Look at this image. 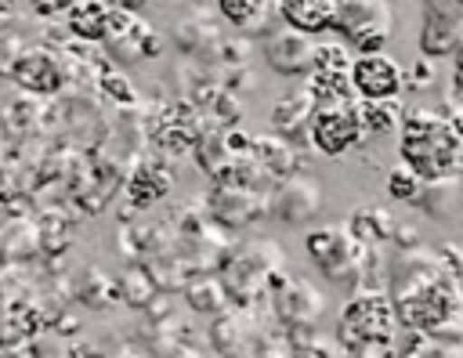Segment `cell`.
<instances>
[{
  "label": "cell",
  "mask_w": 463,
  "mask_h": 358,
  "mask_svg": "<svg viewBox=\"0 0 463 358\" xmlns=\"http://www.w3.org/2000/svg\"><path fill=\"white\" fill-rule=\"evenodd\" d=\"M36 7V14H58V11H69L72 0H29Z\"/></svg>",
  "instance_id": "4fadbf2b"
},
{
  "label": "cell",
  "mask_w": 463,
  "mask_h": 358,
  "mask_svg": "<svg viewBox=\"0 0 463 358\" xmlns=\"http://www.w3.org/2000/svg\"><path fill=\"white\" fill-rule=\"evenodd\" d=\"M311 47H307V40H304V33H297V29H286V33H279L275 40H268V61H271V69L275 72H282V76H300L307 65H311Z\"/></svg>",
  "instance_id": "9c48e42d"
},
{
  "label": "cell",
  "mask_w": 463,
  "mask_h": 358,
  "mask_svg": "<svg viewBox=\"0 0 463 358\" xmlns=\"http://www.w3.org/2000/svg\"><path fill=\"white\" fill-rule=\"evenodd\" d=\"M116 4H123V7H127V4H141V0H116Z\"/></svg>",
  "instance_id": "5bb4252c"
},
{
  "label": "cell",
  "mask_w": 463,
  "mask_h": 358,
  "mask_svg": "<svg viewBox=\"0 0 463 358\" xmlns=\"http://www.w3.org/2000/svg\"><path fill=\"white\" fill-rule=\"evenodd\" d=\"M398 152L420 181H441L459 159V134L438 112H409L402 123Z\"/></svg>",
  "instance_id": "6da1fadb"
},
{
  "label": "cell",
  "mask_w": 463,
  "mask_h": 358,
  "mask_svg": "<svg viewBox=\"0 0 463 358\" xmlns=\"http://www.w3.org/2000/svg\"><path fill=\"white\" fill-rule=\"evenodd\" d=\"M459 307H463V297L452 275L420 278L409 289H402L394 300L398 318L412 329H445L459 315Z\"/></svg>",
  "instance_id": "3957f363"
},
{
  "label": "cell",
  "mask_w": 463,
  "mask_h": 358,
  "mask_svg": "<svg viewBox=\"0 0 463 358\" xmlns=\"http://www.w3.org/2000/svg\"><path fill=\"white\" fill-rule=\"evenodd\" d=\"M268 4L271 0H217V11H221L224 22L239 25V29H253V25L264 22Z\"/></svg>",
  "instance_id": "8fae6325"
},
{
  "label": "cell",
  "mask_w": 463,
  "mask_h": 358,
  "mask_svg": "<svg viewBox=\"0 0 463 358\" xmlns=\"http://www.w3.org/2000/svg\"><path fill=\"white\" fill-rule=\"evenodd\" d=\"M387 192H391L394 199H416V195H420V177H416L409 166H402V170H394V174L387 177Z\"/></svg>",
  "instance_id": "7c38bea8"
},
{
  "label": "cell",
  "mask_w": 463,
  "mask_h": 358,
  "mask_svg": "<svg viewBox=\"0 0 463 358\" xmlns=\"http://www.w3.org/2000/svg\"><path fill=\"white\" fill-rule=\"evenodd\" d=\"M11 76H14V83H18L22 90H33V94H54V90L65 87V69H61V61H58L51 51H43V47L22 51V54L14 58V65H11Z\"/></svg>",
  "instance_id": "52a82bcc"
},
{
  "label": "cell",
  "mask_w": 463,
  "mask_h": 358,
  "mask_svg": "<svg viewBox=\"0 0 463 358\" xmlns=\"http://www.w3.org/2000/svg\"><path fill=\"white\" fill-rule=\"evenodd\" d=\"M275 7L297 33H322L336 25V0H275Z\"/></svg>",
  "instance_id": "ba28073f"
},
{
  "label": "cell",
  "mask_w": 463,
  "mask_h": 358,
  "mask_svg": "<svg viewBox=\"0 0 463 358\" xmlns=\"http://www.w3.org/2000/svg\"><path fill=\"white\" fill-rule=\"evenodd\" d=\"M347 80L365 101H387L402 90V65L380 51H365L347 65Z\"/></svg>",
  "instance_id": "8992f818"
},
{
  "label": "cell",
  "mask_w": 463,
  "mask_h": 358,
  "mask_svg": "<svg viewBox=\"0 0 463 358\" xmlns=\"http://www.w3.org/2000/svg\"><path fill=\"white\" fill-rule=\"evenodd\" d=\"M336 25L358 51H380L391 36L394 14L387 0H336Z\"/></svg>",
  "instance_id": "5b68a950"
},
{
  "label": "cell",
  "mask_w": 463,
  "mask_h": 358,
  "mask_svg": "<svg viewBox=\"0 0 463 358\" xmlns=\"http://www.w3.org/2000/svg\"><path fill=\"white\" fill-rule=\"evenodd\" d=\"M65 14H69V29L80 40H101L109 29V7L101 0H72Z\"/></svg>",
  "instance_id": "30bf717a"
},
{
  "label": "cell",
  "mask_w": 463,
  "mask_h": 358,
  "mask_svg": "<svg viewBox=\"0 0 463 358\" xmlns=\"http://www.w3.org/2000/svg\"><path fill=\"white\" fill-rule=\"evenodd\" d=\"M362 112L351 105V98H336V101H318L311 119H307V137L318 152L326 155H344L347 148H354L362 141Z\"/></svg>",
  "instance_id": "277c9868"
},
{
  "label": "cell",
  "mask_w": 463,
  "mask_h": 358,
  "mask_svg": "<svg viewBox=\"0 0 463 358\" xmlns=\"http://www.w3.org/2000/svg\"><path fill=\"white\" fill-rule=\"evenodd\" d=\"M394 300L387 293H358L344 304L340 322H336V340L351 354H380L394 340Z\"/></svg>",
  "instance_id": "7a4b0ae2"
}]
</instances>
